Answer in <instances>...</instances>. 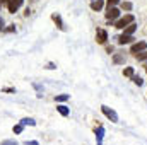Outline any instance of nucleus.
<instances>
[{
  "instance_id": "obj_1",
  "label": "nucleus",
  "mask_w": 147,
  "mask_h": 145,
  "mask_svg": "<svg viewBox=\"0 0 147 145\" xmlns=\"http://www.w3.org/2000/svg\"><path fill=\"white\" fill-rule=\"evenodd\" d=\"M135 21V17L132 15V14H127L125 17H121V19H118L116 21V24H115V28H118V29H125L128 24H132Z\"/></svg>"
},
{
  "instance_id": "obj_2",
  "label": "nucleus",
  "mask_w": 147,
  "mask_h": 145,
  "mask_svg": "<svg viewBox=\"0 0 147 145\" xmlns=\"http://www.w3.org/2000/svg\"><path fill=\"white\" fill-rule=\"evenodd\" d=\"M101 111H103V114L110 119V121H113V123H118V114L113 111L111 108H108V106H101Z\"/></svg>"
},
{
  "instance_id": "obj_3",
  "label": "nucleus",
  "mask_w": 147,
  "mask_h": 145,
  "mask_svg": "<svg viewBox=\"0 0 147 145\" xmlns=\"http://www.w3.org/2000/svg\"><path fill=\"white\" fill-rule=\"evenodd\" d=\"M144 50H147V43H146V41H140V43H135V44H132V48H130V53L137 55V53H140V51H144Z\"/></svg>"
},
{
  "instance_id": "obj_4",
  "label": "nucleus",
  "mask_w": 147,
  "mask_h": 145,
  "mask_svg": "<svg viewBox=\"0 0 147 145\" xmlns=\"http://www.w3.org/2000/svg\"><path fill=\"white\" fill-rule=\"evenodd\" d=\"M106 39H108V33H106L105 29H98V31H96V41H98L99 44H105Z\"/></svg>"
},
{
  "instance_id": "obj_5",
  "label": "nucleus",
  "mask_w": 147,
  "mask_h": 145,
  "mask_svg": "<svg viewBox=\"0 0 147 145\" xmlns=\"http://www.w3.org/2000/svg\"><path fill=\"white\" fill-rule=\"evenodd\" d=\"M118 17H120V10H118L116 7H110L108 12H106V19H108V21H115V19H118Z\"/></svg>"
},
{
  "instance_id": "obj_6",
  "label": "nucleus",
  "mask_w": 147,
  "mask_h": 145,
  "mask_svg": "<svg viewBox=\"0 0 147 145\" xmlns=\"http://www.w3.org/2000/svg\"><path fill=\"white\" fill-rule=\"evenodd\" d=\"M7 5H9V12H10V14H16L17 9H19V3H17L16 0H7Z\"/></svg>"
},
{
  "instance_id": "obj_7",
  "label": "nucleus",
  "mask_w": 147,
  "mask_h": 145,
  "mask_svg": "<svg viewBox=\"0 0 147 145\" xmlns=\"http://www.w3.org/2000/svg\"><path fill=\"white\" fill-rule=\"evenodd\" d=\"M132 41H134L132 34H121L118 38V44H127V43H132Z\"/></svg>"
},
{
  "instance_id": "obj_8",
  "label": "nucleus",
  "mask_w": 147,
  "mask_h": 145,
  "mask_svg": "<svg viewBox=\"0 0 147 145\" xmlns=\"http://www.w3.org/2000/svg\"><path fill=\"white\" fill-rule=\"evenodd\" d=\"M103 7H105V0H94V2L91 3V9H92V10H96V12H98V10H101Z\"/></svg>"
},
{
  "instance_id": "obj_9",
  "label": "nucleus",
  "mask_w": 147,
  "mask_h": 145,
  "mask_svg": "<svg viewBox=\"0 0 147 145\" xmlns=\"http://www.w3.org/2000/svg\"><path fill=\"white\" fill-rule=\"evenodd\" d=\"M103 135H105V128L99 126V128L96 130V142H98V145L103 144Z\"/></svg>"
},
{
  "instance_id": "obj_10",
  "label": "nucleus",
  "mask_w": 147,
  "mask_h": 145,
  "mask_svg": "<svg viewBox=\"0 0 147 145\" xmlns=\"http://www.w3.org/2000/svg\"><path fill=\"white\" fill-rule=\"evenodd\" d=\"M135 29H137V24H135V22H132V24H128V26L123 29V34H134V33H135Z\"/></svg>"
},
{
  "instance_id": "obj_11",
  "label": "nucleus",
  "mask_w": 147,
  "mask_h": 145,
  "mask_svg": "<svg viewBox=\"0 0 147 145\" xmlns=\"http://www.w3.org/2000/svg\"><path fill=\"white\" fill-rule=\"evenodd\" d=\"M57 109H58V113H60L62 116H69V113H70V109L67 108L65 104H58V106H57Z\"/></svg>"
},
{
  "instance_id": "obj_12",
  "label": "nucleus",
  "mask_w": 147,
  "mask_h": 145,
  "mask_svg": "<svg viewBox=\"0 0 147 145\" xmlns=\"http://www.w3.org/2000/svg\"><path fill=\"white\" fill-rule=\"evenodd\" d=\"M21 125H24V126H28V125H29V126H34L36 121H34L33 118H22V119H21Z\"/></svg>"
},
{
  "instance_id": "obj_13",
  "label": "nucleus",
  "mask_w": 147,
  "mask_h": 145,
  "mask_svg": "<svg viewBox=\"0 0 147 145\" xmlns=\"http://www.w3.org/2000/svg\"><path fill=\"white\" fill-rule=\"evenodd\" d=\"M53 21L57 22V26H58V28H60L62 31H65V26L62 24V19H60V15H57V14H53Z\"/></svg>"
},
{
  "instance_id": "obj_14",
  "label": "nucleus",
  "mask_w": 147,
  "mask_h": 145,
  "mask_svg": "<svg viewBox=\"0 0 147 145\" xmlns=\"http://www.w3.org/2000/svg\"><path fill=\"white\" fill-rule=\"evenodd\" d=\"M135 56H137V60H139V62H146V60H147V50L140 51V53H137Z\"/></svg>"
},
{
  "instance_id": "obj_15",
  "label": "nucleus",
  "mask_w": 147,
  "mask_h": 145,
  "mask_svg": "<svg viewBox=\"0 0 147 145\" xmlns=\"http://www.w3.org/2000/svg\"><path fill=\"white\" fill-rule=\"evenodd\" d=\"M113 62L115 63H125V56H121V55H113Z\"/></svg>"
},
{
  "instance_id": "obj_16",
  "label": "nucleus",
  "mask_w": 147,
  "mask_h": 145,
  "mask_svg": "<svg viewBox=\"0 0 147 145\" xmlns=\"http://www.w3.org/2000/svg\"><path fill=\"white\" fill-rule=\"evenodd\" d=\"M69 99H70L69 94H60V96H57V103H65V101H69Z\"/></svg>"
},
{
  "instance_id": "obj_17",
  "label": "nucleus",
  "mask_w": 147,
  "mask_h": 145,
  "mask_svg": "<svg viewBox=\"0 0 147 145\" xmlns=\"http://www.w3.org/2000/svg\"><path fill=\"white\" fill-rule=\"evenodd\" d=\"M123 75H125V77H130V79H132V77H134V68H132V67H127V68L123 70Z\"/></svg>"
},
{
  "instance_id": "obj_18",
  "label": "nucleus",
  "mask_w": 147,
  "mask_h": 145,
  "mask_svg": "<svg viewBox=\"0 0 147 145\" xmlns=\"http://www.w3.org/2000/svg\"><path fill=\"white\" fill-rule=\"evenodd\" d=\"M132 7H134L132 2H121V9L123 10H132Z\"/></svg>"
},
{
  "instance_id": "obj_19",
  "label": "nucleus",
  "mask_w": 147,
  "mask_h": 145,
  "mask_svg": "<svg viewBox=\"0 0 147 145\" xmlns=\"http://www.w3.org/2000/svg\"><path fill=\"white\" fill-rule=\"evenodd\" d=\"M132 80H134V84H137V85H142V84H144L142 77H139V75H134V77H132Z\"/></svg>"
},
{
  "instance_id": "obj_20",
  "label": "nucleus",
  "mask_w": 147,
  "mask_h": 145,
  "mask_svg": "<svg viewBox=\"0 0 147 145\" xmlns=\"http://www.w3.org/2000/svg\"><path fill=\"white\" fill-rule=\"evenodd\" d=\"M22 128H24V125H21V123H19V125H14L12 132H14V133H21V132H22Z\"/></svg>"
},
{
  "instance_id": "obj_21",
  "label": "nucleus",
  "mask_w": 147,
  "mask_h": 145,
  "mask_svg": "<svg viewBox=\"0 0 147 145\" xmlns=\"http://www.w3.org/2000/svg\"><path fill=\"white\" fill-rule=\"evenodd\" d=\"M0 145H17V142L16 140H2Z\"/></svg>"
},
{
  "instance_id": "obj_22",
  "label": "nucleus",
  "mask_w": 147,
  "mask_h": 145,
  "mask_svg": "<svg viewBox=\"0 0 147 145\" xmlns=\"http://www.w3.org/2000/svg\"><path fill=\"white\" fill-rule=\"evenodd\" d=\"M118 2H120V0H108V2H106V3H108V9H110V7H115Z\"/></svg>"
},
{
  "instance_id": "obj_23",
  "label": "nucleus",
  "mask_w": 147,
  "mask_h": 145,
  "mask_svg": "<svg viewBox=\"0 0 147 145\" xmlns=\"http://www.w3.org/2000/svg\"><path fill=\"white\" fill-rule=\"evenodd\" d=\"M16 31V26H10V28H5V33H14Z\"/></svg>"
},
{
  "instance_id": "obj_24",
  "label": "nucleus",
  "mask_w": 147,
  "mask_h": 145,
  "mask_svg": "<svg viewBox=\"0 0 147 145\" xmlns=\"http://www.w3.org/2000/svg\"><path fill=\"white\" fill-rule=\"evenodd\" d=\"M26 145H39L36 140H29V142H26Z\"/></svg>"
},
{
  "instance_id": "obj_25",
  "label": "nucleus",
  "mask_w": 147,
  "mask_h": 145,
  "mask_svg": "<svg viewBox=\"0 0 147 145\" xmlns=\"http://www.w3.org/2000/svg\"><path fill=\"white\" fill-rule=\"evenodd\" d=\"M46 68H50V70H53V68H57V67H55V63H48V65H46Z\"/></svg>"
},
{
  "instance_id": "obj_26",
  "label": "nucleus",
  "mask_w": 147,
  "mask_h": 145,
  "mask_svg": "<svg viewBox=\"0 0 147 145\" xmlns=\"http://www.w3.org/2000/svg\"><path fill=\"white\" fill-rule=\"evenodd\" d=\"M2 29H3V19L0 17V31H2Z\"/></svg>"
},
{
  "instance_id": "obj_27",
  "label": "nucleus",
  "mask_w": 147,
  "mask_h": 145,
  "mask_svg": "<svg viewBox=\"0 0 147 145\" xmlns=\"http://www.w3.org/2000/svg\"><path fill=\"white\" fill-rule=\"evenodd\" d=\"M16 2H17V3H19V7H21V5H22V2H24V0H16Z\"/></svg>"
},
{
  "instance_id": "obj_28",
  "label": "nucleus",
  "mask_w": 147,
  "mask_h": 145,
  "mask_svg": "<svg viewBox=\"0 0 147 145\" xmlns=\"http://www.w3.org/2000/svg\"><path fill=\"white\" fill-rule=\"evenodd\" d=\"M146 72H147V65H146Z\"/></svg>"
}]
</instances>
